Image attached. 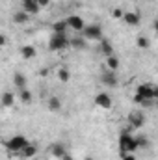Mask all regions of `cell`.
Returning <instances> with one entry per match:
<instances>
[{
	"mask_svg": "<svg viewBox=\"0 0 158 160\" xmlns=\"http://www.w3.org/2000/svg\"><path fill=\"white\" fill-rule=\"evenodd\" d=\"M156 97H158V88L156 86H153V84H140V86L136 88V97H134V101H136L138 104H141L143 108H149V106L155 104Z\"/></svg>",
	"mask_w": 158,
	"mask_h": 160,
	"instance_id": "cell-1",
	"label": "cell"
},
{
	"mask_svg": "<svg viewBox=\"0 0 158 160\" xmlns=\"http://www.w3.org/2000/svg\"><path fill=\"white\" fill-rule=\"evenodd\" d=\"M71 48L69 45V36L67 34H52L50 39H48V50H54V52H63Z\"/></svg>",
	"mask_w": 158,
	"mask_h": 160,
	"instance_id": "cell-2",
	"label": "cell"
},
{
	"mask_svg": "<svg viewBox=\"0 0 158 160\" xmlns=\"http://www.w3.org/2000/svg\"><path fill=\"white\" fill-rule=\"evenodd\" d=\"M26 143H28V138H26V136H22V134H15V136H11L9 140L4 142V147L7 149V153H21L22 147H24Z\"/></svg>",
	"mask_w": 158,
	"mask_h": 160,
	"instance_id": "cell-3",
	"label": "cell"
},
{
	"mask_svg": "<svg viewBox=\"0 0 158 160\" xmlns=\"http://www.w3.org/2000/svg\"><path fill=\"white\" fill-rule=\"evenodd\" d=\"M80 34H82V38H84L86 41H97V43L104 38V36H102V26L97 24V22H93V24H86L84 30H82Z\"/></svg>",
	"mask_w": 158,
	"mask_h": 160,
	"instance_id": "cell-4",
	"label": "cell"
},
{
	"mask_svg": "<svg viewBox=\"0 0 158 160\" xmlns=\"http://www.w3.org/2000/svg\"><path fill=\"white\" fill-rule=\"evenodd\" d=\"M119 149H121V155H123V153H132V155H134V151H138L136 138H134L130 132L125 130V132L119 136Z\"/></svg>",
	"mask_w": 158,
	"mask_h": 160,
	"instance_id": "cell-5",
	"label": "cell"
},
{
	"mask_svg": "<svg viewBox=\"0 0 158 160\" xmlns=\"http://www.w3.org/2000/svg\"><path fill=\"white\" fill-rule=\"evenodd\" d=\"M65 21V24H67V28L69 30H73V32H82L84 30V26H86V21L80 17V15H69L67 19H63Z\"/></svg>",
	"mask_w": 158,
	"mask_h": 160,
	"instance_id": "cell-6",
	"label": "cell"
},
{
	"mask_svg": "<svg viewBox=\"0 0 158 160\" xmlns=\"http://www.w3.org/2000/svg\"><path fill=\"white\" fill-rule=\"evenodd\" d=\"M95 104H97L99 108H102V110H110V108L114 106V101H112V97H110L108 93L101 91V93L95 95Z\"/></svg>",
	"mask_w": 158,
	"mask_h": 160,
	"instance_id": "cell-7",
	"label": "cell"
},
{
	"mask_svg": "<svg viewBox=\"0 0 158 160\" xmlns=\"http://www.w3.org/2000/svg\"><path fill=\"white\" fill-rule=\"evenodd\" d=\"M121 21H123L125 24H128V26H138V24L141 22V15H140L138 11H123Z\"/></svg>",
	"mask_w": 158,
	"mask_h": 160,
	"instance_id": "cell-8",
	"label": "cell"
},
{
	"mask_svg": "<svg viewBox=\"0 0 158 160\" xmlns=\"http://www.w3.org/2000/svg\"><path fill=\"white\" fill-rule=\"evenodd\" d=\"M102 84L104 86H108V88H116L119 84V78H117V73L116 71H106V73H102Z\"/></svg>",
	"mask_w": 158,
	"mask_h": 160,
	"instance_id": "cell-9",
	"label": "cell"
},
{
	"mask_svg": "<svg viewBox=\"0 0 158 160\" xmlns=\"http://www.w3.org/2000/svg\"><path fill=\"white\" fill-rule=\"evenodd\" d=\"M128 125H130L132 128H141V127L145 125V118H143V114H141V112H134V114H130V116H128Z\"/></svg>",
	"mask_w": 158,
	"mask_h": 160,
	"instance_id": "cell-10",
	"label": "cell"
},
{
	"mask_svg": "<svg viewBox=\"0 0 158 160\" xmlns=\"http://www.w3.org/2000/svg\"><path fill=\"white\" fill-rule=\"evenodd\" d=\"M22 158H34L36 155H37V145L36 143H32V142H28L24 147H22V151L19 153Z\"/></svg>",
	"mask_w": 158,
	"mask_h": 160,
	"instance_id": "cell-11",
	"label": "cell"
},
{
	"mask_svg": "<svg viewBox=\"0 0 158 160\" xmlns=\"http://www.w3.org/2000/svg\"><path fill=\"white\" fill-rule=\"evenodd\" d=\"M39 6H37V2L36 0H22V11H26L30 17L32 15H36V13H39Z\"/></svg>",
	"mask_w": 158,
	"mask_h": 160,
	"instance_id": "cell-12",
	"label": "cell"
},
{
	"mask_svg": "<svg viewBox=\"0 0 158 160\" xmlns=\"http://www.w3.org/2000/svg\"><path fill=\"white\" fill-rule=\"evenodd\" d=\"M65 153H67V147H65L62 142H54V143L50 145V155H52V157H56V158H62Z\"/></svg>",
	"mask_w": 158,
	"mask_h": 160,
	"instance_id": "cell-13",
	"label": "cell"
},
{
	"mask_svg": "<svg viewBox=\"0 0 158 160\" xmlns=\"http://www.w3.org/2000/svg\"><path fill=\"white\" fill-rule=\"evenodd\" d=\"M99 52H102L104 56H114V45H112V41L102 38V39L99 41Z\"/></svg>",
	"mask_w": 158,
	"mask_h": 160,
	"instance_id": "cell-14",
	"label": "cell"
},
{
	"mask_svg": "<svg viewBox=\"0 0 158 160\" xmlns=\"http://www.w3.org/2000/svg\"><path fill=\"white\" fill-rule=\"evenodd\" d=\"M0 104H2L4 108H13V104H15V95H13L11 91H4V93L0 95Z\"/></svg>",
	"mask_w": 158,
	"mask_h": 160,
	"instance_id": "cell-15",
	"label": "cell"
},
{
	"mask_svg": "<svg viewBox=\"0 0 158 160\" xmlns=\"http://www.w3.org/2000/svg\"><path fill=\"white\" fill-rule=\"evenodd\" d=\"M28 21H30V15H28L26 11L19 9V11H15V13H13V22H15V24L22 26V24H26Z\"/></svg>",
	"mask_w": 158,
	"mask_h": 160,
	"instance_id": "cell-16",
	"label": "cell"
},
{
	"mask_svg": "<svg viewBox=\"0 0 158 160\" xmlns=\"http://www.w3.org/2000/svg\"><path fill=\"white\" fill-rule=\"evenodd\" d=\"M62 99L58 97V95H52L50 99H48V102H47V108L50 110V112H60L62 110Z\"/></svg>",
	"mask_w": 158,
	"mask_h": 160,
	"instance_id": "cell-17",
	"label": "cell"
},
{
	"mask_svg": "<svg viewBox=\"0 0 158 160\" xmlns=\"http://www.w3.org/2000/svg\"><path fill=\"white\" fill-rule=\"evenodd\" d=\"M13 84L17 86V89H22V88H28V78H26V75H22V73H15L13 75Z\"/></svg>",
	"mask_w": 158,
	"mask_h": 160,
	"instance_id": "cell-18",
	"label": "cell"
},
{
	"mask_svg": "<svg viewBox=\"0 0 158 160\" xmlns=\"http://www.w3.org/2000/svg\"><path fill=\"white\" fill-rule=\"evenodd\" d=\"M36 48L32 47V45H24V47H21V56L24 58V60H32V58H36Z\"/></svg>",
	"mask_w": 158,
	"mask_h": 160,
	"instance_id": "cell-19",
	"label": "cell"
},
{
	"mask_svg": "<svg viewBox=\"0 0 158 160\" xmlns=\"http://www.w3.org/2000/svg\"><path fill=\"white\" fill-rule=\"evenodd\" d=\"M69 45H71V48H77V50H82V48H86L87 41L84 39L82 36H80V38H69Z\"/></svg>",
	"mask_w": 158,
	"mask_h": 160,
	"instance_id": "cell-20",
	"label": "cell"
},
{
	"mask_svg": "<svg viewBox=\"0 0 158 160\" xmlns=\"http://www.w3.org/2000/svg\"><path fill=\"white\" fill-rule=\"evenodd\" d=\"M52 34H69V28L65 24V21H58L52 24Z\"/></svg>",
	"mask_w": 158,
	"mask_h": 160,
	"instance_id": "cell-21",
	"label": "cell"
},
{
	"mask_svg": "<svg viewBox=\"0 0 158 160\" xmlns=\"http://www.w3.org/2000/svg\"><path fill=\"white\" fill-rule=\"evenodd\" d=\"M106 67H108V71H117L119 69V58L117 56H106Z\"/></svg>",
	"mask_w": 158,
	"mask_h": 160,
	"instance_id": "cell-22",
	"label": "cell"
},
{
	"mask_svg": "<svg viewBox=\"0 0 158 160\" xmlns=\"http://www.w3.org/2000/svg\"><path fill=\"white\" fill-rule=\"evenodd\" d=\"M58 80L63 82V84H67V82L71 80V71H69L67 67H60V69H58Z\"/></svg>",
	"mask_w": 158,
	"mask_h": 160,
	"instance_id": "cell-23",
	"label": "cell"
},
{
	"mask_svg": "<svg viewBox=\"0 0 158 160\" xmlns=\"http://www.w3.org/2000/svg\"><path fill=\"white\" fill-rule=\"evenodd\" d=\"M19 97H21V101H22L24 104H30V102H32V91H30L28 88L19 89Z\"/></svg>",
	"mask_w": 158,
	"mask_h": 160,
	"instance_id": "cell-24",
	"label": "cell"
},
{
	"mask_svg": "<svg viewBox=\"0 0 158 160\" xmlns=\"http://www.w3.org/2000/svg\"><path fill=\"white\" fill-rule=\"evenodd\" d=\"M136 45H138V48H149V45H151V41L149 38H145V36H138V39H136Z\"/></svg>",
	"mask_w": 158,
	"mask_h": 160,
	"instance_id": "cell-25",
	"label": "cell"
},
{
	"mask_svg": "<svg viewBox=\"0 0 158 160\" xmlns=\"http://www.w3.org/2000/svg\"><path fill=\"white\" fill-rule=\"evenodd\" d=\"M134 138H136L138 149H145V147L149 145V138H147V136H134Z\"/></svg>",
	"mask_w": 158,
	"mask_h": 160,
	"instance_id": "cell-26",
	"label": "cell"
},
{
	"mask_svg": "<svg viewBox=\"0 0 158 160\" xmlns=\"http://www.w3.org/2000/svg\"><path fill=\"white\" fill-rule=\"evenodd\" d=\"M112 17L121 19V17H123V9H121V8H114V9H112Z\"/></svg>",
	"mask_w": 158,
	"mask_h": 160,
	"instance_id": "cell-27",
	"label": "cell"
},
{
	"mask_svg": "<svg viewBox=\"0 0 158 160\" xmlns=\"http://www.w3.org/2000/svg\"><path fill=\"white\" fill-rule=\"evenodd\" d=\"M121 160H136V157H134L132 153H123V155H121Z\"/></svg>",
	"mask_w": 158,
	"mask_h": 160,
	"instance_id": "cell-28",
	"label": "cell"
},
{
	"mask_svg": "<svg viewBox=\"0 0 158 160\" xmlns=\"http://www.w3.org/2000/svg\"><path fill=\"white\" fill-rule=\"evenodd\" d=\"M36 2H37V6H39V8H47L52 0H36Z\"/></svg>",
	"mask_w": 158,
	"mask_h": 160,
	"instance_id": "cell-29",
	"label": "cell"
},
{
	"mask_svg": "<svg viewBox=\"0 0 158 160\" xmlns=\"http://www.w3.org/2000/svg\"><path fill=\"white\" fill-rule=\"evenodd\" d=\"M60 160H75V158H73V155H71V153L67 151V153H65V155H63V157H62Z\"/></svg>",
	"mask_w": 158,
	"mask_h": 160,
	"instance_id": "cell-30",
	"label": "cell"
},
{
	"mask_svg": "<svg viewBox=\"0 0 158 160\" xmlns=\"http://www.w3.org/2000/svg\"><path fill=\"white\" fill-rule=\"evenodd\" d=\"M6 43H7V39H6V36H4V34H0V47H4Z\"/></svg>",
	"mask_w": 158,
	"mask_h": 160,
	"instance_id": "cell-31",
	"label": "cell"
},
{
	"mask_svg": "<svg viewBox=\"0 0 158 160\" xmlns=\"http://www.w3.org/2000/svg\"><path fill=\"white\" fill-rule=\"evenodd\" d=\"M84 160H93V158H84Z\"/></svg>",
	"mask_w": 158,
	"mask_h": 160,
	"instance_id": "cell-32",
	"label": "cell"
}]
</instances>
